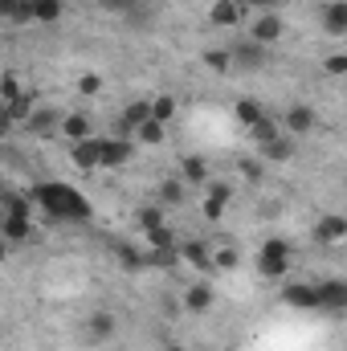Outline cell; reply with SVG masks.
Here are the masks:
<instances>
[{"label": "cell", "instance_id": "cell-37", "mask_svg": "<svg viewBox=\"0 0 347 351\" xmlns=\"http://www.w3.org/2000/svg\"><path fill=\"white\" fill-rule=\"evenodd\" d=\"M237 172L246 176L250 184H258L261 176H265V168H261V160H241V164H237Z\"/></svg>", "mask_w": 347, "mask_h": 351}, {"label": "cell", "instance_id": "cell-36", "mask_svg": "<svg viewBox=\"0 0 347 351\" xmlns=\"http://www.w3.org/2000/svg\"><path fill=\"white\" fill-rule=\"evenodd\" d=\"M98 4H102L106 12H119V16H131V12H135V8H139L143 0H98Z\"/></svg>", "mask_w": 347, "mask_h": 351}, {"label": "cell", "instance_id": "cell-44", "mask_svg": "<svg viewBox=\"0 0 347 351\" xmlns=\"http://www.w3.org/2000/svg\"><path fill=\"white\" fill-rule=\"evenodd\" d=\"M0 196H4V176H0Z\"/></svg>", "mask_w": 347, "mask_h": 351}, {"label": "cell", "instance_id": "cell-6", "mask_svg": "<svg viewBox=\"0 0 347 351\" xmlns=\"http://www.w3.org/2000/svg\"><path fill=\"white\" fill-rule=\"evenodd\" d=\"M315 294H319V311H327V315H339L347 306V282H339V278L315 282Z\"/></svg>", "mask_w": 347, "mask_h": 351}, {"label": "cell", "instance_id": "cell-33", "mask_svg": "<svg viewBox=\"0 0 347 351\" xmlns=\"http://www.w3.org/2000/svg\"><path fill=\"white\" fill-rule=\"evenodd\" d=\"M204 66L217 70V74H225V70L233 66V62H229V49H208V53H204Z\"/></svg>", "mask_w": 347, "mask_h": 351}, {"label": "cell", "instance_id": "cell-21", "mask_svg": "<svg viewBox=\"0 0 347 351\" xmlns=\"http://www.w3.org/2000/svg\"><path fill=\"white\" fill-rule=\"evenodd\" d=\"M29 8H33V21H41V25H53V21H62V0H29Z\"/></svg>", "mask_w": 347, "mask_h": 351}, {"label": "cell", "instance_id": "cell-14", "mask_svg": "<svg viewBox=\"0 0 347 351\" xmlns=\"http://www.w3.org/2000/svg\"><path fill=\"white\" fill-rule=\"evenodd\" d=\"M213 306V286L208 282H192L188 290H184V311L188 315H204Z\"/></svg>", "mask_w": 347, "mask_h": 351}, {"label": "cell", "instance_id": "cell-7", "mask_svg": "<svg viewBox=\"0 0 347 351\" xmlns=\"http://www.w3.org/2000/svg\"><path fill=\"white\" fill-rule=\"evenodd\" d=\"M131 143L127 139H98V168H123L131 160Z\"/></svg>", "mask_w": 347, "mask_h": 351}, {"label": "cell", "instance_id": "cell-3", "mask_svg": "<svg viewBox=\"0 0 347 351\" xmlns=\"http://www.w3.org/2000/svg\"><path fill=\"white\" fill-rule=\"evenodd\" d=\"M315 123H319V114H315V106H307V102H294V106L282 114V127H286V135H290V139L311 135V131H315Z\"/></svg>", "mask_w": 347, "mask_h": 351}, {"label": "cell", "instance_id": "cell-11", "mask_svg": "<svg viewBox=\"0 0 347 351\" xmlns=\"http://www.w3.org/2000/svg\"><path fill=\"white\" fill-rule=\"evenodd\" d=\"M58 131H62V135H66L70 143H78V139H90L94 123H90V114H86V110H70V114H62Z\"/></svg>", "mask_w": 347, "mask_h": 351}, {"label": "cell", "instance_id": "cell-39", "mask_svg": "<svg viewBox=\"0 0 347 351\" xmlns=\"http://www.w3.org/2000/svg\"><path fill=\"white\" fill-rule=\"evenodd\" d=\"M78 90H82V94H98V90H102V78H98V74H82V78H78Z\"/></svg>", "mask_w": 347, "mask_h": 351}, {"label": "cell", "instance_id": "cell-43", "mask_svg": "<svg viewBox=\"0 0 347 351\" xmlns=\"http://www.w3.org/2000/svg\"><path fill=\"white\" fill-rule=\"evenodd\" d=\"M237 4H241V8H246V4H265V0H237Z\"/></svg>", "mask_w": 347, "mask_h": 351}, {"label": "cell", "instance_id": "cell-9", "mask_svg": "<svg viewBox=\"0 0 347 351\" xmlns=\"http://www.w3.org/2000/svg\"><path fill=\"white\" fill-rule=\"evenodd\" d=\"M0 237H4L8 245H25V241H33V225H29V217H12V213H4V217H0Z\"/></svg>", "mask_w": 347, "mask_h": 351}, {"label": "cell", "instance_id": "cell-31", "mask_svg": "<svg viewBox=\"0 0 347 351\" xmlns=\"http://www.w3.org/2000/svg\"><path fill=\"white\" fill-rule=\"evenodd\" d=\"M115 258H119L123 269H143V254H139L135 245H119V250H115Z\"/></svg>", "mask_w": 347, "mask_h": 351}, {"label": "cell", "instance_id": "cell-46", "mask_svg": "<svg viewBox=\"0 0 347 351\" xmlns=\"http://www.w3.org/2000/svg\"><path fill=\"white\" fill-rule=\"evenodd\" d=\"M0 217H4V204H0Z\"/></svg>", "mask_w": 347, "mask_h": 351}, {"label": "cell", "instance_id": "cell-28", "mask_svg": "<svg viewBox=\"0 0 347 351\" xmlns=\"http://www.w3.org/2000/svg\"><path fill=\"white\" fill-rule=\"evenodd\" d=\"M176 245H180V241H176V233L168 225H160V229L147 233V250H176Z\"/></svg>", "mask_w": 347, "mask_h": 351}, {"label": "cell", "instance_id": "cell-8", "mask_svg": "<svg viewBox=\"0 0 347 351\" xmlns=\"http://www.w3.org/2000/svg\"><path fill=\"white\" fill-rule=\"evenodd\" d=\"M115 331H119V319H115L110 311H94L86 319V339L90 343H106V339H115Z\"/></svg>", "mask_w": 347, "mask_h": 351}, {"label": "cell", "instance_id": "cell-35", "mask_svg": "<svg viewBox=\"0 0 347 351\" xmlns=\"http://www.w3.org/2000/svg\"><path fill=\"white\" fill-rule=\"evenodd\" d=\"M213 265H217V269H233V265H237V250H233V245L213 250Z\"/></svg>", "mask_w": 347, "mask_h": 351}, {"label": "cell", "instance_id": "cell-27", "mask_svg": "<svg viewBox=\"0 0 347 351\" xmlns=\"http://www.w3.org/2000/svg\"><path fill=\"white\" fill-rule=\"evenodd\" d=\"M143 119H152V106H147L143 98H139V102H127V110H123V127H127V131H135Z\"/></svg>", "mask_w": 347, "mask_h": 351}, {"label": "cell", "instance_id": "cell-19", "mask_svg": "<svg viewBox=\"0 0 347 351\" xmlns=\"http://www.w3.org/2000/svg\"><path fill=\"white\" fill-rule=\"evenodd\" d=\"M323 25H327L331 37H344L347 33V4L344 0H331V4L323 8Z\"/></svg>", "mask_w": 347, "mask_h": 351}, {"label": "cell", "instance_id": "cell-18", "mask_svg": "<svg viewBox=\"0 0 347 351\" xmlns=\"http://www.w3.org/2000/svg\"><path fill=\"white\" fill-rule=\"evenodd\" d=\"M241 12H246V8H241L237 0H217V4L208 8V21H213V25H221V29H229V25H237V21H241Z\"/></svg>", "mask_w": 347, "mask_h": 351}, {"label": "cell", "instance_id": "cell-32", "mask_svg": "<svg viewBox=\"0 0 347 351\" xmlns=\"http://www.w3.org/2000/svg\"><path fill=\"white\" fill-rule=\"evenodd\" d=\"M184 188H188V184H184L180 176H172V180H164V188H160L164 204H180V200H184Z\"/></svg>", "mask_w": 347, "mask_h": 351}, {"label": "cell", "instance_id": "cell-12", "mask_svg": "<svg viewBox=\"0 0 347 351\" xmlns=\"http://www.w3.org/2000/svg\"><path fill=\"white\" fill-rule=\"evenodd\" d=\"M229 62H237L246 70H258L261 62H265V45H258V41H237V45H229Z\"/></svg>", "mask_w": 347, "mask_h": 351}, {"label": "cell", "instance_id": "cell-24", "mask_svg": "<svg viewBox=\"0 0 347 351\" xmlns=\"http://www.w3.org/2000/svg\"><path fill=\"white\" fill-rule=\"evenodd\" d=\"M278 135H282V127H278V123H274V119H270V114H261L258 123H254V127H250V139H254V143H270V139H278Z\"/></svg>", "mask_w": 347, "mask_h": 351}, {"label": "cell", "instance_id": "cell-30", "mask_svg": "<svg viewBox=\"0 0 347 351\" xmlns=\"http://www.w3.org/2000/svg\"><path fill=\"white\" fill-rule=\"evenodd\" d=\"M261 114H265V106H261V102H254V98H241V102H237V119H241L246 127H254Z\"/></svg>", "mask_w": 347, "mask_h": 351}, {"label": "cell", "instance_id": "cell-23", "mask_svg": "<svg viewBox=\"0 0 347 351\" xmlns=\"http://www.w3.org/2000/svg\"><path fill=\"white\" fill-rule=\"evenodd\" d=\"M164 135H168V127H164V123H156V119H143V123L135 127V139H139V143H152V147H156V143H164Z\"/></svg>", "mask_w": 347, "mask_h": 351}, {"label": "cell", "instance_id": "cell-4", "mask_svg": "<svg viewBox=\"0 0 347 351\" xmlns=\"http://www.w3.org/2000/svg\"><path fill=\"white\" fill-rule=\"evenodd\" d=\"M282 12H258L254 21H250V41H258V45H274V41H282Z\"/></svg>", "mask_w": 347, "mask_h": 351}, {"label": "cell", "instance_id": "cell-34", "mask_svg": "<svg viewBox=\"0 0 347 351\" xmlns=\"http://www.w3.org/2000/svg\"><path fill=\"white\" fill-rule=\"evenodd\" d=\"M25 90H21V82H16V74H0V98L4 102H12V98H21Z\"/></svg>", "mask_w": 347, "mask_h": 351}, {"label": "cell", "instance_id": "cell-10", "mask_svg": "<svg viewBox=\"0 0 347 351\" xmlns=\"http://www.w3.org/2000/svg\"><path fill=\"white\" fill-rule=\"evenodd\" d=\"M344 237H347V221L344 217H335V213L319 217V225H315V241H319V245H339Z\"/></svg>", "mask_w": 347, "mask_h": 351}, {"label": "cell", "instance_id": "cell-1", "mask_svg": "<svg viewBox=\"0 0 347 351\" xmlns=\"http://www.w3.org/2000/svg\"><path fill=\"white\" fill-rule=\"evenodd\" d=\"M29 200H37L53 221H70V225L90 221V200L78 188H70V184H37L29 192Z\"/></svg>", "mask_w": 347, "mask_h": 351}, {"label": "cell", "instance_id": "cell-16", "mask_svg": "<svg viewBox=\"0 0 347 351\" xmlns=\"http://www.w3.org/2000/svg\"><path fill=\"white\" fill-rule=\"evenodd\" d=\"M70 160H74V168H82V172H94V168H98V139L90 135V139H78V143H70Z\"/></svg>", "mask_w": 347, "mask_h": 351}, {"label": "cell", "instance_id": "cell-15", "mask_svg": "<svg viewBox=\"0 0 347 351\" xmlns=\"http://www.w3.org/2000/svg\"><path fill=\"white\" fill-rule=\"evenodd\" d=\"M176 254H180V262L196 265V269H208V265H213V250H208L204 241H196V237H192V241H180Z\"/></svg>", "mask_w": 347, "mask_h": 351}, {"label": "cell", "instance_id": "cell-29", "mask_svg": "<svg viewBox=\"0 0 347 351\" xmlns=\"http://www.w3.org/2000/svg\"><path fill=\"white\" fill-rule=\"evenodd\" d=\"M160 225H164V208H160V204H143V208H139V229L152 233V229H160Z\"/></svg>", "mask_w": 347, "mask_h": 351}, {"label": "cell", "instance_id": "cell-42", "mask_svg": "<svg viewBox=\"0 0 347 351\" xmlns=\"http://www.w3.org/2000/svg\"><path fill=\"white\" fill-rule=\"evenodd\" d=\"M4 258H8V241L0 237V262H4Z\"/></svg>", "mask_w": 347, "mask_h": 351}, {"label": "cell", "instance_id": "cell-38", "mask_svg": "<svg viewBox=\"0 0 347 351\" xmlns=\"http://www.w3.org/2000/svg\"><path fill=\"white\" fill-rule=\"evenodd\" d=\"M323 66H327V74H331V78H339V74H347V53H331Z\"/></svg>", "mask_w": 347, "mask_h": 351}, {"label": "cell", "instance_id": "cell-17", "mask_svg": "<svg viewBox=\"0 0 347 351\" xmlns=\"http://www.w3.org/2000/svg\"><path fill=\"white\" fill-rule=\"evenodd\" d=\"M233 200V188L229 184H208V200H204V217L208 221H217L221 213H225V204Z\"/></svg>", "mask_w": 347, "mask_h": 351}, {"label": "cell", "instance_id": "cell-26", "mask_svg": "<svg viewBox=\"0 0 347 351\" xmlns=\"http://www.w3.org/2000/svg\"><path fill=\"white\" fill-rule=\"evenodd\" d=\"M33 106H37V102H33V94H21V98H12V102H4V110H8V123H25Z\"/></svg>", "mask_w": 347, "mask_h": 351}, {"label": "cell", "instance_id": "cell-13", "mask_svg": "<svg viewBox=\"0 0 347 351\" xmlns=\"http://www.w3.org/2000/svg\"><path fill=\"white\" fill-rule=\"evenodd\" d=\"M58 123H62V114H58L53 106H37V110H29V119H25V127H29L33 135H53Z\"/></svg>", "mask_w": 347, "mask_h": 351}, {"label": "cell", "instance_id": "cell-41", "mask_svg": "<svg viewBox=\"0 0 347 351\" xmlns=\"http://www.w3.org/2000/svg\"><path fill=\"white\" fill-rule=\"evenodd\" d=\"M8 127V110H4V98H0V131Z\"/></svg>", "mask_w": 347, "mask_h": 351}, {"label": "cell", "instance_id": "cell-25", "mask_svg": "<svg viewBox=\"0 0 347 351\" xmlns=\"http://www.w3.org/2000/svg\"><path fill=\"white\" fill-rule=\"evenodd\" d=\"M147 106H152V119H156V123H164V127L176 119V98H172V94H160V98H152Z\"/></svg>", "mask_w": 347, "mask_h": 351}, {"label": "cell", "instance_id": "cell-2", "mask_svg": "<svg viewBox=\"0 0 347 351\" xmlns=\"http://www.w3.org/2000/svg\"><path fill=\"white\" fill-rule=\"evenodd\" d=\"M286 269H290V241L270 237V241L258 250V274L265 278V282H278Z\"/></svg>", "mask_w": 347, "mask_h": 351}, {"label": "cell", "instance_id": "cell-40", "mask_svg": "<svg viewBox=\"0 0 347 351\" xmlns=\"http://www.w3.org/2000/svg\"><path fill=\"white\" fill-rule=\"evenodd\" d=\"M16 4H21V0H0V21H8V16L16 12Z\"/></svg>", "mask_w": 347, "mask_h": 351}, {"label": "cell", "instance_id": "cell-45", "mask_svg": "<svg viewBox=\"0 0 347 351\" xmlns=\"http://www.w3.org/2000/svg\"><path fill=\"white\" fill-rule=\"evenodd\" d=\"M168 351H184V348H168Z\"/></svg>", "mask_w": 347, "mask_h": 351}, {"label": "cell", "instance_id": "cell-20", "mask_svg": "<svg viewBox=\"0 0 347 351\" xmlns=\"http://www.w3.org/2000/svg\"><path fill=\"white\" fill-rule=\"evenodd\" d=\"M261 156H265V160H274V164H286V160L294 156V139H290V135H278V139L261 143Z\"/></svg>", "mask_w": 347, "mask_h": 351}, {"label": "cell", "instance_id": "cell-5", "mask_svg": "<svg viewBox=\"0 0 347 351\" xmlns=\"http://www.w3.org/2000/svg\"><path fill=\"white\" fill-rule=\"evenodd\" d=\"M282 302L294 306V311H319L315 282H286V286H282Z\"/></svg>", "mask_w": 347, "mask_h": 351}, {"label": "cell", "instance_id": "cell-22", "mask_svg": "<svg viewBox=\"0 0 347 351\" xmlns=\"http://www.w3.org/2000/svg\"><path fill=\"white\" fill-rule=\"evenodd\" d=\"M180 180H184V184H204V180H208V164H204L200 156H184V164H180Z\"/></svg>", "mask_w": 347, "mask_h": 351}]
</instances>
